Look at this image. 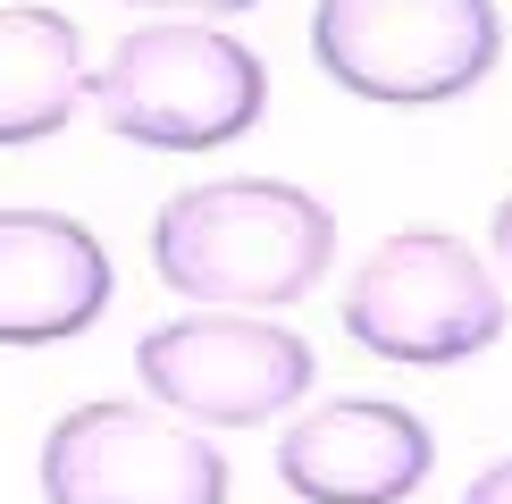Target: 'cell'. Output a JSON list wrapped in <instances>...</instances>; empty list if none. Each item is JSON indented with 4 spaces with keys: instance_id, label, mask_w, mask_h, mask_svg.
Masks as SVG:
<instances>
[{
    "instance_id": "6da1fadb",
    "label": "cell",
    "mask_w": 512,
    "mask_h": 504,
    "mask_svg": "<svg viewBox=\"0 0 512 504\" xmlns=\"http://www.w3.org/2000/svg\"><path fill=\"white\" fill-rule=\"evenodd\" d=\"M336 252L328 202H311L286 177H227L194 185L152 219V269L160 286L219 311H269L319 286Z\"/></svg>"
},
{
    "instance_id": "7a4b0ae2",
    "label": "cell",
    "mask_w": 512,
    "mask_h": 504,
    "mask_svg": "<svg viewBox=\"0 0 512 504\" xmlns=\"http://www.w3.org/2000/svg\"><path fill=\"white\" fill-rule=\"evenodd\" d=\"M311 59L353 101L429 110L487 84L504 59V17L496 0H319Z\"/></svg>"
},
{
    "instance_id": "3957f363",
    "label": "cell",
    "mask_w": 512,
    "mask_h": 504,
    "mask_svg": "<svg viewBox=\"0 0 512 504\" xmlns=\"http://www.w3.org/2000/svg\"><path fill=\"white\" fill-rule=\"evenodd\" d=\"M93 101L110 118V135L143 143V152H210V143L252 135L269 76L236 34L194 26V17H160V26H135L110 51V68L93 76Z\"/></svg>"
},
{
    "instance_id": "277c9868",
    "label": "cell",
    "mask_w": 512,
    "mask_h": 504,
    "mask_svg": "<svg viewBox=\"0 0 512 504\" xmlns=\"http://www.w3.org/2000/svg\"><path fill=\"white\" fill-rule=\"evenodd\" d=\"M345 336L361 353H378V362H403V370L471 362V353H487L504 336L496 269L462 236H437V227L387 236L345 286Z\"/></svg>"
},
{
    "instance_id": "5b68a950",
    "label": "cell",
    "mask_w": 512,
    "mask_h": 504,
    "mask_svg": "<svg viewBox=\"0 0 512 504\" xmlns=\"http://www.w3.org/2000/svg\"><path fill=\"white\" fill-rule=\"evenodd\" d=\"M135 378L152 404L210 420V429H261L311 387V345L277 320H236V311H202V320H168L135 336Z\"/></svg>"
},
{
    "instance_id": "8992f818",
    "label": "cell",
    "mask_w": 512,
    "mask_h": 504,
    "mask_svg": "<svg viewBox=\"0 0 512 504\" xmlns=\"http://www.w3.org/2000/svg\"><path fill=\"white\" fill-rule=\"evenodd\" d=\"M51 504H227V454L143 404H76L42 437Z\"/></svg>"
},
{
    "instance_id": "52a82bcc",
    "label": "cell",
    "mask_w": 512,
    "mask_h": 504,
    "mask_svg": "<svg viewBox=\"0 0 512 504\" xmlns=\"http://www.w3.org/2000/svg\"><path fill=\"white\" fill-rule=\"evenodd\" d=\"M429 462H437L429 420L378 404V395L319 404L277 437V479L303 504H403L429 479Z\"/></svg>"
},
{
    "instance_id": "ba28073f",
    "label": "cell",
    "mask_w": 512,
    "mask_h": 504,
    "mask_svg": "<svg viewBox=\"0 0 512 504\" xmlns=\"http://www.w3.org/2000/svg\"><path fill=\"white\" fill-rule=\"evenodd\" d=\"M110 286L118 278H110V252H101L93 227L59 219V210H26V202L0 219V336L17 353L93 328Z\"/></svg>"
},
{
    "instance_id": "9c48e42d",
    "label": "cell",
    "mask_w": 512,
    "mask_h": 504,
    "mask_svg": "<svg viewBox=\"0 0 512 504\" xmlns=\"http://www.w3.org/2000/svg\"><path fill=\"white\" fill-rule=\"evenodd\" d=\"M84 101V42L59 9L9 0L0 17V143H42L68 126V110Z\"/></svg>"
},
{
    "instance_id": "30bf717a",
    "label": "cell",
    "mask_w": 512,
    "mask_h": 504,
    "mask_svg": "<svg viewBox=\"0 0 512 504\" xmlns=\"http://www.w3.org/2000/svg\"><path fill=\"white\" fill-rule=\"evenodd\" d=\"M126 9H160V17H236V9H261V0H126Z\"/></svg>"
},
{
    "instance_id": "8fae6325",
    "label": "cell",
    "mask_w": 512,
    "mask_h": 504,
    "mask_svg": "<svg viewBox=\"0 0 512 504\" xmlns=\"http://www.w3.org/2000/svg\"><path fill=\"white\" fill-rule=\"evenodd\" d=\"M462 504H512V462H496V471H479L471 488H462Z\"/></svg>"
},
{
    "instance_id": "7c38bea8",
    "label": "cell",
    "mask_w": 512,
    "mask_h": 504,
    "mask_svg": "<svg viewBox=\"0 0 512 504\" xmlns=\"http://www.w3.org/2000/svg\"><path fill=\"white\" fill-rule=\"evenodd\" d=\"M496 261H504V278H512V202H496Z\"/></svg>"
}]
</instances>
